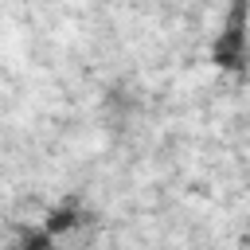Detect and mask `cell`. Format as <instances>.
<instances>
[{
	"mask_svg": "<svg viewBox=\"0 0 250 250\" xmlns=\"http://www.w3.org/2000/svg\"><path fill=\"white\" fill-rule=\"evenodd\" d=\"M242 59H246V35H242V27H227V31H219L215 62H219V66H238Z\"/></svg>",
	"mask_w": 250,
	"mask_h": 250,
	"instance_id": "obj_1",
	"label": "cell"
}]
</instances>
